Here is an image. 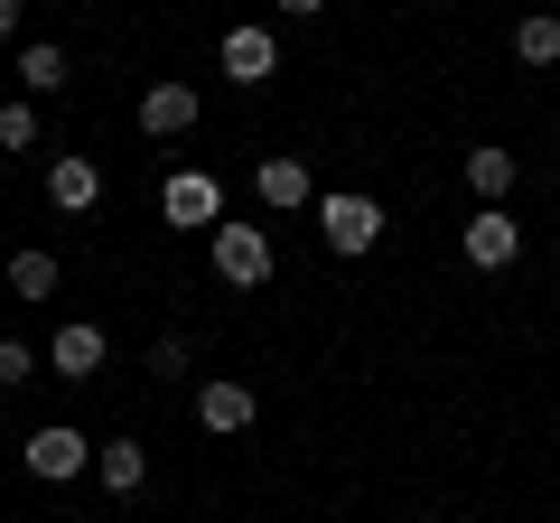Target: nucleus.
Masks as SVG:
<instances>
[{
    "label": "nucleus",
    "instance_id": "obj_1",
    "mask_svg": "<svg viewBox=\"0 0 560 523\" xmlns=\"http://www.w3.org/2000/svg\"><path fill=\"white\" fill-rule=\"evenodd\" d=\"M206 243H215V281H224V290H261V281H271V234H261V224L224 216Z\"/></svg>",
    "mask_w": 560,
    "mask_h": 523
},
{
    "label": "nucleus",
    "instance_id": "obj_2",
    "mask_svg": "<svg viewBox=\"0 0 560 523\" xmlns=\"http://www.w3.org/2000/svg\"><path fill=\"white\" fill-rule=\"evenodd\" d=\"M318 243H327V253H346V262L374 253V243H383V206H374V197H355V187L318 197Z\"/></svg>",
    "mask_w": 560,
    "mask_h": 523
},
{
    "label": "nucleus",
    "instance_id": "obj_3",
    "mask_svg": "<svg viewBox=\"0 0 560 523\" xmlns=\"http://www.w3.org/2000/svg\"><path fill=\"white\" fill-rule=\"evenodd\" d=\"M160 216L178 224V234H215L224 224V187L206 178V168H168L160 178Z\"/></svg>",
    "mask_w": 560,
    "mask_h": 523
},
{
    "label": "nucleus",
    "instance_id": "obj_4",
    "mask_svg": "<svg viewBox=\"0 0 560 523\" xmlns=\"http://www.w3.org/2000/svg\"><path fill=\"white\" fill-rule=\"evenodd\" d=\"M197 421L215 430V440H243V430L261 421V393H253L243 374H206V383H197Z\"/></svg>",
    "mask_w": 560,
    "mask_h": 523
},
{
    "label": "nucleus",
    "instance_id": "obj_5",
    "mask_svg": "<svg viewBox=\"0 0 560 523\" xmlns=\"http://www.w3.org/2000/svg\"><path fill=\"white\" fill-rule=\"evenodd\" d=\"M215 66L243 84V94H253V84H271V75H280V38H271L261 20H234V28H224V47H215Z\"/></svg>",
    "mask_w": 560,
    "mask_h": 523
},
{
    "label": "nucleus",
    "instance_id": "obj_6",
    "mask_svg": "<svg viewBox=\"0 0 560 523\" xmlns=\"http://www.w3.org/2000/svg\"><path fill=\"white\" fill-rule=\"evenodd\" d=\"M28 477H47V486H66V477H84V467H94V440H84V430H66V421H47V430H28Z\"/></svg>",
    "mask_w": 560,
    "mask_h": 523
},
{
    "label": "nucleus",
    "instance_id": "obj_7",
    "mask_svg": "<svg viewBox=\"0 0 560 523\" xmlns=\"http://www.w3.org/2000/svg\"><path fill=\"white\" fill-rule=\"evenodd\" d=\"M514 253H523V224L504 206H477L467 216V271H514Z\"/></svg>",
    "mask_w": 560,
    "mask_h": 523
},
{
    "label": "nucleus",
    "instance_id": "obj_8",
    "mask_svg": "<svg viewBox=\"0 0 560 523\" xmlns=\"http://www.w3.org/2000/svg\"><path fill=\"white\" fill-rule=\"evenodd\" d=\"M197 113H206L197 84H178V75L140 94V131H150V141H187V131H197Z\"/></svg>",
    "mask_w": 560,
    "mask_h": 523
},
{
    "label": "nucleus",
    "instance_id": "obj_9",
    "mask_svg": "<svg viewBox=\"0 0 560 523\" xmlns=\"http://www.w3.org/2000/svg\"><path fill=\"white\" fill-rule=\"evenodd\" d=\"M103 356H113V346H103V327H94V318H66L57 337H47V364H57L66 383H94V374H103Z\"/></svg>",
    "mask_w": 560,
    "mask_h": 523
},
{
    "label": "nucleus",
    "instance_id": "obj_10",
    "mask_svg": "<svg viewBox=\"0 0 560 523\" xmlns=\"http://www.w3.org/2000/svg\"><path fill=\"white\" fill-rule=\"evenodd\" d=\"M47 206H66V216H94V206H103V168L84 160V150L47 160Z\"/></svg>",
    "mask_w": 560,
    "mask_h": 523
},
{
    "label": "nucleus",
    "instance_id": "obj_11",
    "mask_svg": "<svg viewBox=\"0 0 560 523\" xmlns=\"http://www.w3.org/2000/svg\"><path fill=\"white\" fill-rule=\"evenodd\" d=\"M253 197L280 206V216H290V206H308V197H318V187H308V160H290V150H280V160H261V168H253Z\"/></svg>",
    "mask_w": 560,
    "mask_h": 523
},
{
    "label": "nucleus",
    "instance_id": "obj_12",
    "mask_svg": "<svg viewBox=\"0 0 560 523\" xmlns=\"http://www.w3.org/2000/svg\"><path fill=\"white\" fill-rule=\"evenodd\" d=\"M94 477H103V496H140V486H150V449H140V440H103L94 449Z\"/></svg>",
    "mask_w": 560,
    "mask_h": 523
},
{
    "label": "nucleus",
    "instance_id": "obj_13",
    "mask_svg": "<svg viewBox=\"0 0 560 523\" xmlns=\"http://www.w3.org/2000/svg\"><path fill=\"white\" fill-rule=\"evenodd\" d=\"M514 178H523L514 150H467V187H477V206H504V197H514Z\"/></svg>",
    "mask_w": 560,
    "mask_h": 523
},
{
    "label": "nucleus",
    "instance_id": "obj_14",
    "mask_svg": "<svg viewBox=\"0 0 560 523\" xmlns=\"http://www.w3.org/2000/svg\"><path fill=\"white\" fill-rule=\"evenodd\" d=\"M514 57L533 66V75H541V66H560V10H533V20L514 28Z\"/></svg>",
    "mask_w": 560,
    "mask_h": 523
},
{
    "label": "nucleus",
    "instance_id": "obj_15",
    "mask_svg": "<svg viewBox=\"0 0 560 523\" xmlns=\"http://www.w3.org/2000/svg\"><path fill=\"white\" fill-rule=\"evenodd\" d=\"M10 300H57V253H10Z\"/></svg>",
    "mask_w": 560,
    "mask_h": 523
},
{
    "label": "nucleus",
    "instance_id": "obj_16",
    "mask_svg": "<svg viewBox=\"0 0 560 523\" xmlns=\"http://www.w3.org/2000/svg\"><path fill=\"white\" fill-rule=\"evenodd\" d=\"M57 84H66V47H20V94H57Z\"/></svg>",
    "mask_w": 560,
    "mask_h": 523
},
{
    "label": "nucleus",
    "instance_id": "obj_17",
    "mask_svg": "<svg viewBox=\"0 0 560 523\" xmlns=\"http://www.w3.org/2000/svg\"><path fill=\"white\" fill-rule=\"evenodd\" d=\"M0 150H38V103H28V94L0 103Z\"/></svg>",
    "mask_w": 560,
    "mask_h": 523
},
{
    "label": "nucleus",
    "instance_id": "obj_18",
    "mask_svg": "<svg viewBox=\"0 0 560 523\" xmlns=\"http://www.w3.org/2000/svg\"><path fill=\"white\" fill-rule=\"evenodd\" d=\"M28 374H38V356H28V346L20 337H0V393H20V383Z\"/></svg>",
    "mask_w": 560,
    "mask_h": 523
},
{
    "label": "nucleus",
    "instance_id": "obj_19",
    "mask_svg": "<svg viewBox=\"0 0 560 523\" xmlns=\"http://www.w3.org/2000/svg\"><path fill=\"white\" fill-rule=\"evenodd\" d=\"M187 364H197V356H187V337H160V346H150V374H187Z\"/></svg>",
    "mask_w": 560,
    "mask_h": 523
},
{
    "label": "nucleus",
    "instance_id": "obj_20",
    "mask_svg": "<svg viewBox=\"0 0 560 523\" xmlns=\"http://www.w3.org/2000/svg\"><path fill=\"white\" fill-rule=\"evenodd\" d=\"M0 38H20V0H0Z\"/></svg>",
    "mask_w": 560,
    "mask_h": 523
},
{
    "label": "nucleus",
    "instance_id": "obj_21",
    "mask_svg": "<svg viewBox=\"0 0 560 523\" xmlns=\"http://www.w3.org/2000/svg\"><path fill=\"white\" fill-rule=\"evenodd\" d=\"M280 10H290V20H318V10H327V0H280Z\"/></svg>",
    "mask_w": 560,
    "mask_h": 523
},
{
    "label": "nucleus",
    "instance_id": "obj_22",
    "mask_svg": "<svg viewBox=\"0 0 560 523\" xmlns=\"http://www.w3.org/2000/svg\"><path fill=\"white\" fill-rule=\"evenodd\" d=\"M541 10H560V0H541Z\"/></svg>",
    "mask_w": 560,
    "mask_h": 523
},
{
    "label": "nucleus",
    "instance_id": "obj_23",
    "mask_svg": "<svg viewBox=\"0 0 560 523\" xmlns=\"http://www.w3.org/2000/svg\"><path fill=\"white\" fill-rule=\"evenodd\" d=\"M551 262H560V243H551Z\"/></svg>",
    "mask_w": 560,
    "mask_h": 523
}]
</instances>
